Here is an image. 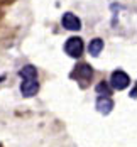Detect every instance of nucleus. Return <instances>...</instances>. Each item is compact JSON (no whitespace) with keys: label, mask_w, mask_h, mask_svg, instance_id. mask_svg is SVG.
Here are the masks:
<instances>
[{"label":"nucleus","mask_w":137,"mask_h":147,"mask_svg":"<svg viewBox=\"0 0 137 147\" xmlns=\"http://www.w3.org/2000/svg\"><path fill=\"white\" fill-rule=\"evenodd\" d=\"M102 49H103V41L100 39V37H97V39H93L88 46V51H90V54L93 58H97V56H100V53H102Z\"/></svg>","instance_id":"obj_7"},{"label":"nucleus","mask_w":137,"mask_h":147,"mask_svg":"<svg viewBox=\"0 0 137 147\" xmlns=\"http://www.w3.org/2000/svg\"><path fill=\"white\" fill-rule=\"evenodd\" d=\"M70 76L80 83V86H81V88H85V86L91 81V78H93V69H91L90 64L81 63V64H78V66H76L75 71L70 74Z\"/></svg>","instance_id":"obj_2"},{"label":"nucleus","mask_w":137,"mask_h":147,"mask_svg":"<svg viewBox=\"0 0 137 147\" xmlns=\"http://www.w3.org/2000/svg\"><path fill=\"white\" fill-rule=\"evenodd\" d=\"M97 110L102 113V115H108L113 108V100L110 96H98L97 98V103H95Z\"/></svg>","instance_id":"obj_6"},{"label":"nucleus","mask_w":137,"mask_h":147,"mask_svg":"<svg viewBox=\"0 0 137 147\" xmlns=\"http://www.w3.org/2000/svg\"><path fill=\"white\" fill-rule=\"evenodd\" d=\"M20 78H22V83H20V93L22 96L29 98L34 96L37 91H39V81H37V69L32 66V64H26L20 68Z\"/></svg>","instance_id":"obj_1"},{"label":"nucleus","mask_w":137,"mask_h":147,"mask_svg":"<svg viewBox=\"0 0 137 147\" xmlns=\"http://www.w3.org/2000/svg\"><path fill=\"white\" fill-rule=\"evenodd\" d=\"M129 83H130V78H129V74L125 73V71H122V69H117V71H113L112 76H110V86L113 90H124L129 86Z\"/></svg>","instance_id":"obj_4"},{"label":"nucleus","mask_w":137,"mask_h":147,"mask_svg":"<svg viewBox=\"0 0 137 147\" xmlns=\"http://www.w3.org/2000/svg\"><path fill=\"white\" fill-rule=\"evenodd\" d=\"M83 49H85V44H83V39L81 37H70L64 44V51L68 56L71 58H80L83 54Z\"/></svg>","instance_id":"obj_3"},{"label":"nucleus","mask_w":137,"mask_h":147,"mask_svg":"<svg viewBox=\"0 0 137 147\" xmlns=\"http://www.w3.org/2000/svg\"><path fill=\"white\" fill-rule=\"evenodd\" d=\"M5 80V76H0V81H3Z\"/></svg>","instance_id":"obj_9"},{"label":"nucleus","mask_w":137,"mask_h":147,"mask_svg":"<svg viewBox=\"0 0 137 147\" xmlns=\"http://www.w3.org/2000/svg\"><path fill=\"white\" fill-rule=\"evenodd\" d=\"M97 91L100 93V96H110V88L105 85V81H102V83L97 86Z\"/></svg>","instance_id":"obj_8"},{"label":"nucleus","mask_w":137,"mask_h":147,"mask_svg":"<svg viewBox=\"0 0 137 147\" xmlns=\"http://www.w3.org/2000/svg\"><path fill=\"white\" fill-rule=\"evenodd\" d=\"M61 24H63L64 29H68V30H80L81 29V20H80L73 12L63 14V17H61Z\"/></svg>","instance_id":"obj_5"}]
</instances>
